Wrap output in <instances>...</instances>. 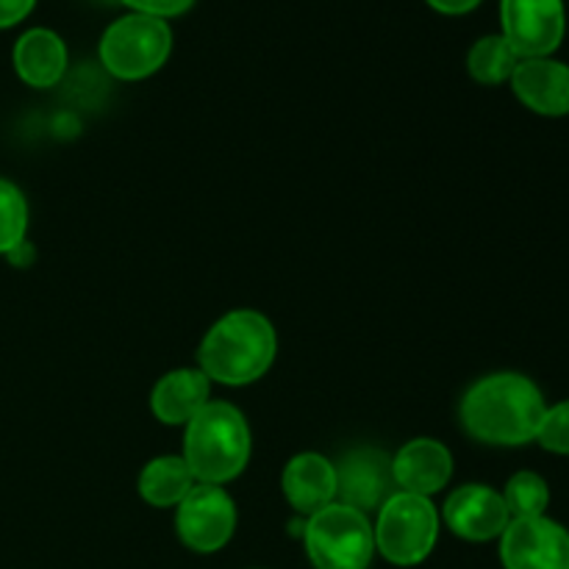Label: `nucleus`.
Instances as JSON below:
<instances>
[{
	"mask_svg": "<svg viewBox=\"0 0 569 569\" xmlns=\"http://www.w3.org/2000/svg\"><path fill=\"white\" fill-rule=\"evenodd\" d=\"M548 411L542 389L522 372H489L465 392L459 420L476 442L492 448H522L537 442Z\"/></svg>",
	"mask_w": 569,
	"mask_h": 569,
	"instance_id": "1",
	"label": "nucleus"
},
{
	"mask_svg": "<svg viewBox=\"0 0 569 569\" xmlns=\"http://www.w3.org/2000/svg\"><path fill=\"white\" fill-rule=\"evenodd\" d=\"M276 353L272 322L261 311L233 309L206 331L198 348V367L211 383L248 387L270 372Z\"/></svg>",
	"mask_w": 569,
	"mask_h": 569,
	"instance_id": "2",
	"label": "nucleus"
},
{
	"mask_svg": "<svg viewBox=\"0 0 569 569\" xmlns=\"http://www.w3.org/2000/svg\"><path fill=\"white\" fill-rule=\"evenodd\" d=\"M253 450L248 420L226 400H209L183 426V453L194 483L226 487L244 472Z\"/></svg>",
	"mask_w": 569,
	"mask_h": 569,
	"instance_id": "3",
	"label": "nucleus"
},
{
	"mask_svg": "<svg viewBox=\"0 0 569 569\" xmlns=\"http://www.w3.org/2000/svg\"><path fill=\"white\" fill-rule=\"evenodd\" d=\"M376 553L395 567H417L439 542V509L431 498L395 492L376 511Z\"/></svg>",
	"mask_w": 569,
	"mask_h": 569,
	"instance_id": "4",
	"label": "nucleus"
},
{
	"mask_svg": "<svg viewBox=\"0 0 569 569\" xmlns=\"http://www.w3.org/2000/svg\"><path fill=\"white\" fill-rule=\"evenodd\" d=\"M170 53L172 31L167 20L137 11L111 22L98 44L100 64L120 81H144L167 64Z\"/></svg>",
	"mask_w": 569,
	"mask_h": 569,
	"instance_id": "5",
	"label": "nucleus"
},
{
	"mask_svg": "<svg viewBox=\"0 0 569 569\" xmlns=\"http://www.w3.org/2000/svg\"><path fill=\"white\" fill-rule=\"evenodd\" d=\"M303 545L315 569H370L376 556L370 517L339 500L306 517Z\"/></svg>",
	"mask_w": 569,
	"mask_h": 569,
	"instance_id": "6",
	"label": "nucleus"
},
{
	"mask_svg": "<svg viewBox=\"0 0 569 569\" xmlns=\"http://www.w3.org/2000/svg\"><path fill=\"white\" fill-rule=\"evenodd\" d=\"M237 503L214 483H194L187 498L176 506L178 539L194 553H217L237 531Z\"/></svg>",
	"mask_w": 569,
	"mask_h": 569,
	"instance_id": "7",
	"label": "nucleus"
},
{
	"mask_svg": "<svg viewBox=\"0 0 569 569\" xmlns=\"http://www.w3.org/2000/svg\"><path fill=\"white\" fill-rule=\"evenodd\" d=\"M565 33V0H500V37L520 59H548Z\"/></svg>",
	"mask_w": 569,
	"mask_h": 569,
	"instance_id": "8",
	"label": "nucleus"
},
{
	"mask_svg": "<svg viewBox=\"0 0 569 569\" xmlns=\"http://www.w3.org/2000/svg\"><path fill=\"white\" fill-rule=\"evenodd\" d=\"M333 467H337V500L367 517L398 492L392 456L376 445H356Z\"/></svg>",
	"mask_w": 569,
	"mask_h": 569,
	"instance_id": "9",
	"label": "nucleus"
},
{
	"mask_svg": "<svg viewBox=\"0 0 569 569\" xmlns=\"http://www.w3.org/2000/svg\"><path fill=\"white\" fill-rule=\"evenodd\" d=\"M500 565L506 569H569V531L548 515L511 520L500 533Z\"/></svg>",
	"mask_w": 569,
	"mask_h": 569,
	"instance_id": "10",
	"label": "nucleus"
},
{
	"mask_svg": "<svg viewBox=\"0 0 569 569\" xmlns=\"http://www.w3.org/2000/svg\"><path fill=\"white\" fill-rule=\"evenodd\" d=\"M442 520L459 539L492 542L506 531L511 515L498 489L487 487V483H465L448 495L442 506Z\"/></svg>",
	"mask_w": 569,
	"mask_h": 569,
	"instance_id": "11",
	"label": "nucleus"
},
{
	"mask_svg": "<svg viewBox=\"0 0 569 569\" xmlns=\"http://www.w3.org/2000/svg\"><path fill=\"white\" fill-rule=\"evenodd\" d=\"M392 476L398 492L433 498L453 478V453L439 439H411L392 456Z\"/></svg>",
	"mask_w": 569,
	"mask_h": 569,
	"instance_id": "12",
	"label": "nucleus"
},
{
	"mask_svg": "<svg viewBox=\"0 0 569 569\" xmlns=\"http://www.w3.org/2000/svg\"><path fill=\"white\" fill-rule=\"evenodd\" d=\"M511 92L539 117L569 114V64L548 59H520L511 76Z\"/></svg>",
	"mask_w": 569,
	"mask_h": 569,
	"instance_id": "13",
	"label": "nucleus"
},
{
	"mask_svg": "<svg viewBox=\"0 0 569 569\" xmlns=\"http://www.w3.org/2000/svg\"><path fill=\"white\" fill-rule=\"evenodd\" d=\"M281 492L298 515H317L326 506L337 503V467L315 450L292 456L283 467Z\"/></svg>",
	"mask_w": 569,
	"mask_h": 569,
	"instance_id": "14",
	"label": "nucleus"
},
{
	"mask_svg": "<svg viewBox=\"0 0 569 569\" xmlns=\"http://www.w3.org/2000/svg\"><path fill=\"white\" fill-rule=\"evenodd\" d=\"M211 400V381L200 367L164 372L150 392V411L161 426H187Z\"/></svg>",
	"mask_w": 569,
	"mask_h": 569,
	"instance_id": "15",
	"label": "nucleus"
},
{
	"mask_svg": "<svg viewBox=\"0 0 569 569\" xmlns=\"http://www.w3.org/2000/svg\"><path fill=\"white\" fill-rule=\"evenodd\" d=\"M67 53L64 39L50 28H31L22 33L11 50V64L17 78L31 89H50L64 78Z\"/></svg>",
	"mask_w": 569,
	"mask_h": 569,
	"instance_id": "16",
	"label": "nucleus"
},
{
	"mask_svg": "<svg viewBox=\"0 0 569 569\" xmlns=\"http://www.w3.org/2000/svg\"><path fill=\"white\" fill-rule=\"evenodd\" d=\"M137 487L139 498L153 509H176L194 487V478L181 456H156L142 467Z\"/></svg>",
	"mask_w": 569,
	"mask_h": 569,
	"instance_id": "17",
	"label": "nucleus"
},
{
	"mask_svg": "<svg viewBox=\"0 0 569 569\" xmlns=\"http://www.w3.org/2000/svg\"><path fill=\"white\" fill-rule=\"evenodd\" d=\"M517 64H520V56L500 33L481 37L467 53V70H470L472 81H478L481 87H500V83L511 81Z\"/></svg>",
	"mask_w": 569,
	"mask_h": 569,
	"instance_id": "18",
	"label": "nucleus"
},
{
	"mask_svg": "<svg viewBox=\"0 0 569 569\" xmlns=\"http://www.w3.org/2000/svg\"><path fill=\"white\" fill-rule=\"evenodd\" d=\"M500 495H503L511 520H526V517L548 515L550 487L539 472H531V470L515 472V476L506 481V489Z\"/></svg>",
	"mask_w": 569,
	"mask_h": 569,
	"instance_id": "19",
	"label": "nucleus"
},
{
	"mask_svg": "<svg viewBox=\"0 0 569 569\" xmlns=\"http://www.w3.org/2000/svg\"><path fill=\"white\" fill-rule=\"evenodd\" d=\"M28 200L17 183L0 178V256H11L26 244Z\"/></svg>",
	"mask_w": 569,
	"mask_h": 569,
	"instance_id": "20",
	"label": "nucleus"
},
{
	"mask_svg": "<svg viewBox=\"0 0 569 569\" xmlns=\"http://www.w3.org/2000/svg\"><path fill=\"white\" fill-rule=\"evenodd\" d=\"M537 442L548 453L569 456V400L548 406L542 422H539Z\"/></svg>",
	"mask_w": 569,
	"mask_h": 569,
	"instance_id": "21",
	"label": "nucleus"
},
{
	"mask_svg": "<svg viewBox=\"0 0 569 569\" xmlns=\"http://www.w3.org/2000/svg\"><path fill=\"white\" fill-rule=\"evenodd\" d=\"M128 9H133L137 14L159 17V20H170V17L187 14L194 6V0H120Z\"/></svg>",
	"mask_w": 569,
	"mask_h": 569,
	"instance_id": "22",
	"label": "nucleus"
},
{
	"mask_svg": "<svg viewBox=\"0 0 569 569\" xmlns=\"http://www.w3.org/2000/svg\"><path fill=\"white\" fill-rule=\"evenodd\" d=\"M37 0H0V28H11L26 20Z\"/></svg>",
	"mask_w": 569,
	"mask_h": 569,
	"instance_id": "23",
	"label": "nucleus"
},
{
	"mask_svg": "<svg viewBox=\"0 0 569 569\" xmlns=\"http://www.w3.org/2000/svg\"><path fill=\"white\" fill-rule=\"evenodd\" d=\"M433 11L448 17H459V14H470L481 6V0H426Z\"/></svg>",
	"mask_w": 569,
	"mask_h": 569,
	"instance_id": "24",
	"label": "nucleus"
}]
</instances>
